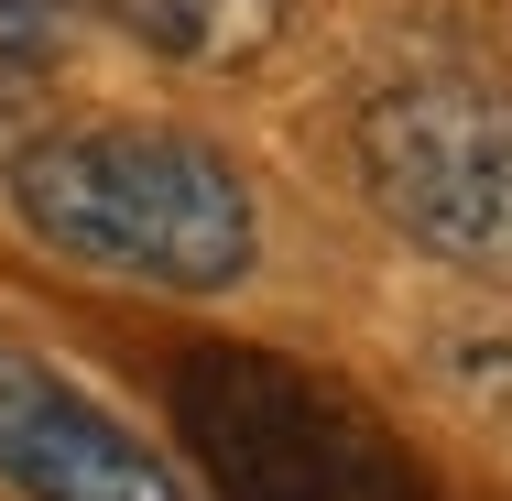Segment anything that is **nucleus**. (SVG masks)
Instances as JSON below:
<instances>
[{"label": "nucleus", "instance_id": "39448f33", "mask_svg": "<svg viewBox=\"0 0 512 501\" xmlns=\"http://www.w3.org/2000/svg\"><path fill=\"white\" fill-rule=\"evenodd\" d=\"M88 11H109L131 44H153L175 66H240L284 22V0H88Z\"/></svg>", "mask_w": 512, "mask_h": 501}, {"label": "nucleus", "instance_id": "423d86ee", "mask_svg": "<svg viewBox=\"0 0 512 501\" xmlns=\"http://www.w3.org/2000/svg\"><path fill=\"white\" fill-rule=\"evenodd\" d=\"M55 55V0H0V66Z\"/></svg>", "mask_w": 512, "mask_h": 501}, {"label": "nucleus", "instance_id": "f257e3e1", "mask_svg": "<svg viewBox=\"0 0 512 501\" xmlns=\"http://www.w3.org/2000/svg\"><path fill=\"white\" fill-rule=\"evenodd\" d=\"M11 207L66 262H99L164 295H218L262 251L240 175L186 131H66L11 164Z\"/></svg>", "mask_w": 512, "mask_h": 501}, {"label": "nucleus", "instance_id": "f03ea898", "mask_svg": "<svg viewBox=\"0 0 512 501\" xmlns=\"http://www.w3.org/2000/svg\"><path fill=\"white\" fill-rule=\"evenodd\" d=\"M175 425L218 501H436L371 403L273 349H197L175 371Z\"/></svg>", "mask_w": 512, "mask_h": 501}, {"label": "nucleus", "instance_id": "7ed1b4c3", "mask_svg": "<svg viewBox=\"0 0 512 501\" xmlns=\"http://www.w3.org/2000/svg\"><path fill=\"white\" fill-rule=\"evenodd\" d=\"M360 175L436 262L512 284V109L480 88H393L360 109Z\"/></svg>", "mask_w": 512, "mask_h": 501}, {"label": "nucleus", "instance_id": "20e7f679", "mask_svg": "<svg viewBox=\"0 0 512 501\" xmlns=\"http://www.w3.org/2000/svg\"><path fill=\"white\" fill-rule=\"evenodd\" d=\"M0 480L22 501H186L164 458H142V436L99 414L77 382H55L44 360L0 349Z\"/></svg>", "mask_w": 512, "mask_h": 501}]
</instances>
